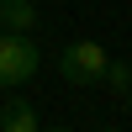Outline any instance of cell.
<instances>
[{
    "label": "cell",
    "instance_id": "cell-1",
    "mask_svg": "<svg viewBox=\"0 0 132 132\" xmlns=\"http://www.w3.org/2000/svg\"><path fill=\"white\" fill-rule=\"evenodd\" d=\"M106 63H111V53H106L95 37H74L69 48L58 53V79L63 85H101Z\"/></svg>",
    "mask_w": 132,
    "mask_h": 132
},
{
    "label": "cell",
    "instance_id": "cell-2",
    "mask_svg": "<svg viewBox=\"0 0 132 132\" xmlns=\"http://www.w3.org/2000/svg\"><path fill=\"white\" fill-rule=\"evenodd\" d=\"M42 53L32 42V32H0V90H16L37 74Z\"/></svg>",
    "mask_w": 132,
    "mask_h": 132
},
{
    "label": "cell",
    "instance_id": "cell-3",
    "mask_svg": "<svg viewBox=\"0 0 132 132\" xmlns=\"http://www.w3.org/2000/svg\"><path fill=\"white\" fill-rule=\"evenodd\" d=\"M0 132H42L37 106H32V101H21V95H11V101L0 106Z\"/></svg>",
    "mask_w": 132,
    "mask_h": 132
},
{
    "label": "cell",
    "instance_id": "cell-4",
    "mask_svg": "<svg viewBox=\"0 0 132 132\" xmlns=\"http://www.w3.org/2000/svg\"><path fill=\"white\" fill-rule=\"evenodd\" d=\"M0 32H37V5L32 0H0Z\"/></svg>",
    "mask_w": 132,
    "mask_h": 132
},
{
    "label": "cell",
    "instance_id": "cell-5",
    "mask_svg": "<svg viewBox=\"0 0 132 132\" xmlns=\"http://www.w3.org/2000/svg\"><path fill=\"white\" fill-rule=\"evenodd\" d=\"M101 85H111L116 101H127V95H132V63H127V58H111L106 74H101Z\"/></svg>",
    "mask_w": 132,
    "mask_h": 132
},
{
    "label": "cell",
    "instance_id": "cell-6",
    "mask_svg": "<svg viewBox=\"0 0 132 132\" xmlns=\"http://www.w3.org/2000/svg\"><path fill=\"white\" fill-rule=\"evenodd\" d=\"M42 132H74V127H42Z\"/></svg>",
    "mask_w": 132,
    "mask_h": 132
},
{
    "label": "cell",
    "instance_id": "cell-7",
    "mask_svg": "<svg viewBox=\"0 0 132 132\" xmlns=\"http://www.w3.org/2000/svg\"><path fill=\"white\" fill-rule=\"evenodd\" d=\"M122 106H127V116H132V95H127V101H122Z\"/></svg>",
    "mask_w": 132,
    "mask_h": 132
}]
</instances>
